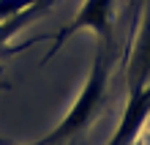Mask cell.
Listing matches in <instances>:
<instances>
[{
    "label": "cell",
    "instance_id": "obj_1",
    "mask_svg": "<svg viewBox=\"0 0 150 145\" xmlns=\"http://www.w3.org/2000/svg\"><path fill=\"white\" fill-rule=\"evenodd\" d=\"M109 69H112L109 47L101 44L98 55H96L93 66H90V74H87L82 90H79L76 101L71 104V110H68L63 121H60L41 142H36V145H63V142H68L71 137H76L82 129H87V126L96 121V115H98L101 107H104V96H107Z\"/></svg>",
    "mask_w": 150,
    "mask_h": 145
},
{
    "label": "cell",
    "instance_id": "obj_2",
    "mask_svg": "<svg viewBox=\"0 0 150 145\" xmlns=\"http://www.w3.org/2000/svg\"><path fill=\"white\" fill-rule=\"evenodd\" d=\"M79 30L96 33L101 39L104 47H109V44H112V36H115V0H85V3L79 6L76 16L57 33L55 47L49 49V55H55V52L68 41V36H74ZM49 55H47V60H49Z\"/></svg>",
    "mask_w": 150,
    "mask_h": 145
},
{
    "label": "cell",
    "instance_id": "obj_3",
    "mask_svg": "<svg viewBox=\"0 0 150 145\" xmlns=\"http://www.w3.org/2000/svg\"><path fill=\"white\" fill-rule=\"evenodd\" d=\"M147 118H150V82L128 88V104L123 110L120 126L115 129L107 145H134L139 140V134L145 131Z\"/></svg>",
    "mask_w": 150,
    "mask_h": 145
},
{
    "label": "cell",
    "instance_id": "obj_4",
    "mask_svg": "<svg viewBox=\"0 0 150 145\" xmlns=\"http://www.w3.org/2000/svg\"><path fill=\"white\" fill-rule=\"evenodd\" d=\"M150 82V0H145L134 49L128 55V88Z\"/></svg>",
    "mask_w": 150,
    "mask_h": 145
},
{
    "label": "cell",
    "instance_id": "obj_5",
    "mask_svg": "<svg viewBox=\"0 0 150 145\" xmlns=\"http://www.w3.org/2000/svg\"><path fill=\"white\" fill-rule=\"evenodd\" d=\"M41 11H47V3H38V6L28 8V11L11 16V19H3V22H0V60H8L11 55H16V52L25 49V44H16V47H14L11 39H14L19 30H25L30 22H36Z\"/></svg>",
    "mask_w": 150,
    "mask_h": 145
},
{
    "label": "cell",
    "instance_id": "obj_6",
    "mask_svg": "<svg viewBox=\"0 0 150 145\" xmlns=\"http://www.w3.org/2000/svg\"><path fill=\"white\" fill-rule=\"evenodd\" d=\"M44 3V0H0V22L3 19H11V16L28 11V8Z\"/></svg>",
    "mask_w": 150,
    "mask_h": 145
},
{
    "label": "cell",
    "instance_id": "obj_7",
    "mask_svg": "<svg viewBox=\"0 0 150 145\" xmlns=\"http://www.w3.org/2000/svg\"><path fill=\"white\" fill-rule=\"evenodd\" d=\"M8 88H11V85H8V79L3 77V71H0V90H8ZM0 145H8V142H6L3 137H0Z\"/></svg>",
    "mask_w": 150,
    "mask_h": 145
},
{
    "label": "cell",
    "instance_id": "obj_8",
    "mask_svg": "<svg viewBox=\"0 0 150 145\" xmlns=\"http://www.w3.org/2000/svg\"><path fill=\"white\" fill-rule=\"evenodd\" d=\"M44 3H47V6H52V0H44Z\"/></svg>",
    "mask_w": 150,
    "mask_h": 145
},
{
    "label": "cell",
    "instance_id": "obj_9",
    "mask_svg": "<svg viewBox=\"0 0 150 145\" xmlns=\"http://www.w3.org/2000/svg\"><path fill=\"white\" fill-rule=\"evenodd\" d=\"M134 145H137V142H134Z\"/></svg>",
    "mask_w": 150,
    "mask_h": 145
}]
</instances>
